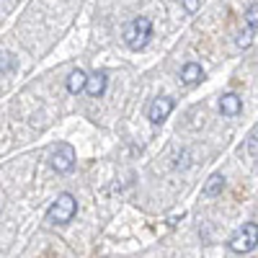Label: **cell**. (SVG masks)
Listing matches in <instances>:
<instances>
[{
    "instance_id": "obj_9",
    "label": "cell",
    "mask_w": 258,
    "mask_h": 258,
    "mask_svg": "<svg viewBox=\"0 0 258 258\" xmlns=\"http://www.w3.org/2000/svg\"><path fill=\"white\" fill-rule=\"evenodd\" d=\"M85 85H88V75H85L83 70H73V73L68 75V91H70L73 96L83 93Z\"/></svg>"
},
{
    "instance_id": "obj_1",
    "label": "cell",
    "mask_w": 258,
    "mask_h": 258,
    "mask_svg": "<svg viewBox=\"0 0 258 258\" xmlns=\"http://www.w3.org/2000/svg\"><path fill=\"white\" fill-rule=\"evenodd\" d=\"M150 36H153V21H150L147 16H137L135 21H129L126 29H124V41L129 49H145Z\"/></svg>"
},
{
    "instance_id": "obj_6",
    "label": "cell",
    "mask_w": 258,
    "mask_h": 258,
    "mask_svg": "<svg viewBox=\"0 0 258 258\" xmlns=\"http://www.w3.org/2000/svg\"><path fill=\"white\" fill-rule=\"evenodd\" d=\"M106 85H109V78H106V73H93L88 75V85H85V93H88L91 98H101L106 93Z\"/></svg>"
},
{
    "instance_id": "obj_7",
    "label": "cell",
    "mask_w": 258,
    "mask_h": 258,
    "mask_svg": "<svg viewBox=\"0 0 258 258\" xmlns=\"http://www.w3.org/2000/svg\"><path fill=\"white\" fill-rule=\"evenodd\" d=\"M220 111H222L225 116H238V114L243 111V98H240L238 93H225V96L220 98Z\"/></svg>"
},
{
    "instance_id": "obj_3",
    "label": "cell",
    "mask_w": 258,
    "mask_h": 258,
    "mask_svg": "<svg viewBox=\"0 0 258 258\" xmlns=\"http://www.w3.org/2000/svg\"><path fill=\"white\" fill-rule=\"evenodd\" d=\"M227 245H230L232 253H240V255L255 250L258 248V225L255 222H243L238 230L232 232V238H230Z\"/></svg>"
},
{
    "instance_id": "obj_10",
    "label": "cell",
    "mask_w": 258,
    "mask_h": 258,
    "mask_svg": "<svg viewBox=\"0 0 258 258\" xmlns=\"http://www.w3.org/2000/svg\"><path fill=\"white\" fill-rule=\"evenodd\" d=\"M222 188H225V176L222 173H212L207 178L202 194H204V197H217V194H222Z\"/></svg>"
},
{
    "instance_id": "obj_13",
    "label": "cell",
    "mask_w": 258,
    "mask_h": 258,
    "mask_svg": "<svg viewBox=\"0 0 258 258\" xmlns=\"http://www.w3.org/2000/svg\"><path fill=\"white\" fill-rule=\"evenodd\" d=\"M11 70H16V57L3 52L0 54V73H11Z\"/></svg>"
},
{
    "instance_id": "obj_5",
    "label": "cell",
    "mask_w": 258,
    "mask_h": 258,
    "mask_svg": "<svg viewBox=\"0 0 258 258\" xmlns=\"http://www.w3.org/2000/svg\"><path fill=\"white\" fill-rule=\"evenodd\" d=\"M173 109H176V101L168 98V96H160V98H155L153 103H150L147 119L153 121V124H163L170 114H173Z\"/></svg>"
},
{
    "instance_id": "obj_15",
    "label": "cell",
    "mask_w": 258,
    "mask_h": 258,
    "mask_svg": "<svg viewBox=\"0 0 258 258\" xmlns=\"http://www.w3.org/2000/svg\"><path fill=\"white\" fill-rule=\"evenodd\" d=\"M183 8H186L188 13H197V11H199V0H183Z\"/></svg>"
},
{
    "instance_id": "obj_11",
    "label": "cell",
    "mask_w": 258,
    "mask_h": 258,
    "mask_svg": "<svg viewBox=\"0 0 258 258\" xmlns=\"http://www.w3.org/2000/svg\"><path fill=\"white\" fill-rule=\"evenodd\" d=\"M253 34H255V29H250V26H248L245 31H240V34H238L235 44H238L240 49H248V47H250V41H253Z\"/></svg>"
},
{
    "instance_id": "obj_8",
    "label": "cell",
    "mask_w": 258,
    "mask_h": 258,
    "mask_svg": "<svg viewBox=\"0 0 258 258\" xmlns=\"http://www.w3.org/2000/svg\"><path fill=\"white\" fill-rule=\"evenodd\" d=\"M202 78H204L202 64H197V62H186L183 64V70H181V83L183 85H197V83H202Z\"/></svg>"
},
{
    "instance_id": "obj_4",
    "label": "cell",
    "mask_w": 258,
    "mask_h": 258,
    "mask_svg": "<svg viewBox=\"0 0 258 258\" xmlns=\"http://www.w3.org/2000/svg\"><path fill=\"white\" fill-rule=\"evenodd\" d=\"M73 165H75V147L68 142H59L52 150V168L57 173H70Z\"/></svg>"
},
{
    "instance_id": "obj_12",
    "label": "cell",
    "mask_w": 258,
    "mask_h": 258,
    "mask_svg": "<svg viewBox=\"0 0 258 258\" xmlns=\"http://www.w3.org/2000/svg\"><path fill=\"white\" fill-rule=\"evenodd\" d=\"M245 24H248L250 29H258V3H250V6L245 8Z\"/></svg>"
},
{
    "instance_id": "obj_14",
    "label": "cell",
    "mask_w": 258,
    "mask_h": 258,
    "mask_svg": "<svg viewBox=\"0 0 258 258\" xmlns=\"http://www.w3.org/2000/svg\"><path fill=\"white\" fill-rule=\"evenodd\" d=\"M248 153H250L253 158H258V132H253L250 140H248Z\"/></svg>"
},
{
    "instance_id": "obj_2",
    "label": "cell",
    "mask_w": 258,
    "mask_h": 258,
    "mask_svg": "<svg viewBox=\"0 0 258 258\" xmlns=\"http://www.w3.org/2000/svg\"><path fill=\"white\" fill-rule=\"evenodd\" d=\"M75 212H78V202L70 191H62L59 197L52 202L49 212H47V220L52 225H68L73 217H75Z\"/></svg>"
}]
</instances>
